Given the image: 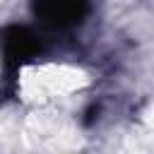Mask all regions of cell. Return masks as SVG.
I'll return each mask as SVG.
<instances>
[{"mask_svg": "<svg viewBox=\"0 0 154 154\" xmlns=\"http://www.w3.org/2000/svg\"><path fill=\"white\" fill-rule=\"evenodd\" d=\"M43 51V36L24 24H10L0 31V53L5 65V79L12 82L14 75Z\"/></svg>", "mask_w": 154, "mask_h": 154, "instance_id": "obj_1", "label": "cell"}, {"mask_svg": "<svg viewBox=\"0 0 154 154\" xmlns=\"http://www.w3.org/2000/svg\"><path fill=\"white\" fill-rule=\"evenodd\" d=\"M31 10L43 26L65 31L87 19L91 2L89 0H34Z\"/></svg>", "mask_w": 154, "mask_h": 154, "instance_id": "obj_2", "label": "cell"}]
</instances>
